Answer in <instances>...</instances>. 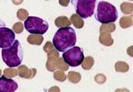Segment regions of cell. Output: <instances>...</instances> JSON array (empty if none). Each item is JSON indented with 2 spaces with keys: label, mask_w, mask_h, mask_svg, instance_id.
Masks as SVG:
<instances>
[{
  "label": "cell",
  "mask_w": 133,
  "mask_h": 92,
  "mask_svg": "<svg viewBox=\"0 0 133 92\" xmlns=\"http://www.w3.org/2000/svg\"><path fill=\"white\" fill-rule=\"evenodd\" d=\"M76 41V33L73 28L62 27L55 33L53 39V44L57 51L64 52L74 46Z\"/></svg>",
  "instance_id": "cell-1"
},
{
  "label": "cell",
  "mask_w": 133,
  "mask_h": 92,
  "mask_svg": "<svg viewBox=\"0 0 133 92\" xmlns=\"http://www.w3.org/2000/svg\"><path fill=\"white\" fill-rule=\"evenodd\" d=\"M2 57L4 63L10 68H15L21 65L24 52L19 41L15 40L11 46L2 48Z\"/></svg>",
  "instance_id": "cell-2"
},
{
  "label": "cell",
  "mask_w": 133,
  "mask_h": 92,
  "mask_svg": "<svg viewBox=\"0 0 133 92\" xmlns=\"http://www.w3.org/2000/svg\"><path fill=\"white\" fill-rule=\"evenodd\" d=\"M118 17L117 9L113 5L105 1L98 3L95 15L98 22L102 24H108L115 22Z\"/></svg>",
  "instance_id": "cell-3"
},
{
  "label": "cell",
  "mask_w": 133,
  "mask_h": 92,
  "mask_svg": "<svg viewBox=\"0 0 133 92\" xmlns=\"http://www.w3.org/2000/svg\"><path fill=\"white\" fill-rule=\"evenodd\" d=\"M24 27L29 33L42 35L48 31L49 24L39 17L29 16L24 22Z\"/></svg>",
  "instance_id": "cell-4"
},
{
  "label": "cell",
  "mask_w": 133,
  "mask_h": 92,
  "mask_svg": "<svg viewBox=\"0 0 133 92\" xmlns=\"http://www.w3.org/2000/svg\"><path fill=\"white\" fill-rule=\"evenodd\" d=\"M97 0H72L76 13L82 18L86 19L91 17L95 13Z\"/></svg>",
  "instance_id": "cell-5"
},
{
  "label": "cell",
  "mask_w": 133,
  "mask_h": 92,
  "mask_svg": "<svg viewBox=\"0 0 133 92\" xmlns=\"http://www.w3.org/2000/svg\"><path fill=\"white\" fill-rule=\"evenodd\" d=\"M62 57L64 62L72 67L79 66L85 59L83 49L78 46H73L64 52Z\"/></svg>",
  "instance_id": "cell-6"
},
{
  "label": "cell",
  "mask_w": 133,
  "mask_h": 92,
  "mask_svg": "<svg viewBox=\"0 0 133 92\" xmlns=\"http://www.w3.org/2000/svg\"><path fill=\"white\" fill-rule=\"evenodd\" d=\"M15 40V33L5 26L0 27V48H4L11 46Z\"/></svg>",
  "instance_id": "cell-7"
},
{
  "label": "cell",
  "mask_w": 133,
  "mask_h": 92,
  "mask_svg": "<svg viewBox=\"0 0 133 92\" xmlns=\"http://www.w3.org/2000/svg\"><path fill=\"white\" fill-rule=\"evenodd\" d=\"M18 87V84L14 80L7 78L4 75L0 77V92L15 91Z\"/></svg>",
  "instance_id": "cell-8"
},
{
  "label": "cell",
  "mask_w": 133,
  "mask_h": 92,
  "mask_svg": "<svg viewBox=\"0 0 133 92\" xmlns=\"http://www.w3.org/2000/svg\"><path fill=\"white\" fill-rule=\"evenodd\" d=\"M5 26V23L3 21H2L1 20H0V27H1V26Z\"/></svg>",
  "instance_id": "cell-9"
}]
</instances>
